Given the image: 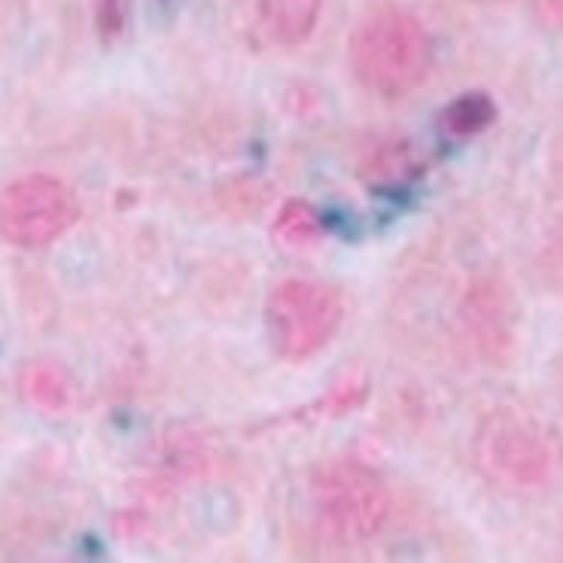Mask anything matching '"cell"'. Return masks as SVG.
<instances>
[{"instance_id": "obj_3", "label": "cell", "mask_w": 563, "mask_h": 563, "mask_svg": "<svg viewBox=\"0 0 563 563\" xmlns=\"http://www.w3.org/2000/svg\"><path fill=\"white\" fill-rule=\"evenodd\" d=\"M344 320L341 292L320 280L289 277L268 292L265 332L277 356L301 363L317 356L339 335Z\"/></svg>"}, {"instance_id": "obj_8", "label": "cell", "mask_w": 563, "mask_h": 563, "mask_svg": "<svg viewBox=\"0 0 563 563\" xmlns=\"http://www.w3.org/2000/svg\"><path fill=\"white\" fill-rule=\"evenodd\" d=\"M497 101L487 92H466L442 110V129L448 137H475L497 122Z\"/></svg>"}, {"instance_id": "obj_10", "label": "cell", "mask_w": 563, "mask_h": 563, "mask_svg": "<svg viewBox=\"0 0 563 563\" xmlns=\"http://www.w3.org/2000/svg\"><path fill=\"white\" fill-rule=\"evenodd\" d=\"M275 235L287 244H311L320 235V223L317 213L301 201H292L280 210V220L275 225Z\"/></svg>"}, {"instance_id": "obj_7", "label": "cell", "mask_w": 563, "mask_h": 563, "mask_svg": "<svg viewBox=\"0 0 563 563\" xmlns=\"http://www.w3.org/2000/svg\"><path fill=\"white\" fill-rule=\"evenodd\" d=\"M511 311L506 292L497 284H482L472 289L466 301V323H470L475 341H482L485 351H494L499 344H509L511 339Z\"/></svg>"}, {"instance_id": "obj_4", "label": "cell", "mask_w": 563, "mask_h": 563, "mask_svg": "<svg viewBox=\"0 0 563 563\" xmlns=\"http://www.w3.org/2000/svg\"><path fill=\"white\" fill-rule=\"evenodd\" d=\"M314 506L332 537L366 542L384 530L394 499L372 466L360 460H335L314 475Z\"/></svg>"}, {"instance_id": "obj_2", "label": "cell", "mask_w": 563, "mask_h": 563, "mask_svg": "<svg viewBox=\"0 0 563 563\" xmlns=\"http://www.w3.org/2000/svg\"><path fill=\"white\" fill-rule=\"evenodd\" d=\"M558 460L554 435L521 408H494L475 430V463L499 487H542Z\"/></svg>"}, {"instance_id": "obj_1", "label": "cell", "mask_w": 563, "mask_h": 563, "mask_svg": "<svg viewBox=\"0 0 563 563\" xmlns=\"http://www.w3.org/2000/svg\"><path fill=\"white\" fill-rule=\"evenodd\" d=\"M351 70L368 92L402 98L418 89L432 65V40L418 15L384 7L351 34Z\"/></svg>"}, {"instance_id": "obj_9", "label": "cell", "mask_w": 563, "mask_h": 563, "mask_svg": "<svg viewBox=\"0 0 563 563\" xmlns=\"http://www.w3.org/2000/svg\"><path fill=\"white\" fill-rule=\"evenodd\" d=\"M22 394L43 411H62L70 402V384L53 363H31L22 372Z\"/></svg>"}, {"instance_id": "obj_11", "label": "cell", "mask_w": 563, "mask_h": 563, "mask_svg": "<svg viewBox=\"0 0 563 563\" xmlns=\"http://www.w3.org/2000/svg\"><path fill=\"white\" fill-rule=\"evenodd\" d=\"M95 25L104 40L119 37L125 27V0H95Z\"/></svg>"}, {"instance_id": "obj_6", "label": "cell", "mask_w": 563, "mask_h": 563, "mask_svg": "<svg viewBox=\"0 0 563 563\" xmlns=\"http://www.w3.org/2000/svg\"><path fill=\"white\" fill-rule=\"evenodd\" d=\"M265 34L280 46H299L314 34L323 0H256Z\"/></svg>"}, {"instance_id": "obj_5", "label": "cell", "mask_w": 563, "mask_h": 563, "mask_svg": "<svg viewBox=\"0 0 563 563\" xmlns=\"http://www.w3.org/2000/svg\"><path fill=\"white\" fill-rule=\"evenodd\" d=\"M77 220V192L53 174H25L0 189V238L13 247H46Z\"/></svg>"}]
</instances>
